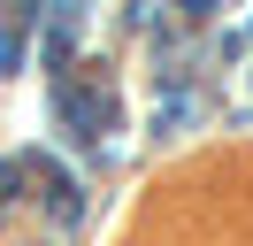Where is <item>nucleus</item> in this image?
<instances>
[{
	"mask_svg": "<svg viewBox=\"0 0 253 246\" xmlns=\"http://www.w3.org/2000/svg\"><path fill=\"white\" fill-rule=\"evenodd\" d=\"M54 108H62V123L84 138V146H100V138L115 131V100H108V85H77V77H62Z\"/></svg>",
	"mask_w": 253,
	"mask_h": 246,
	"instance_id": "nucleus-1",
	"label": "nucleus"
},
{
	"mask_svg": "<svg viewBox=\"0 0 253 246\" xmlns=\"http://www.w3.org/2000/svg\"><path fill=\"white\" fill-rule=\"evenodd\" d=\"M31 169H39V184H46L54 215H62V223H77V184H69V169H54V162H31Z\"/></svg>",
	"mask_w": 253,
	"mask_h": 246,
	"instance_id": "nucleus-2",
	"label": "nucleus"
},
{
	"mask_svg": "<svg viewBox=\"0 0 253 246\" xmlns=\"http://www.w3.org/2000/svg\"><path fill=\"white\" fill-rule=\"evenodd\" d=\"M23 23H31V15H0V69L23 62Z\"/></svg>",
	"mask_w": 253,
	"mask_h": 246,
	"instance_id": "nucleus-3",
	"label": "nucleus"
},
{
	"mask_svg": "<svg viewBox=\"0 0 253 246\" xmlns=\"http://www.w3.org/2000/svg\"><path fill=\"white\" fill-rule=\"evenodd\" d=\"M23 169H31V162H0V200H8V184H16Z\"/></svg>",
	"mask_w": 253,
	"mask_h": 246,
	"instance_id": "nucleus-4",
	"label": "nucleus"
}]
</instances>
